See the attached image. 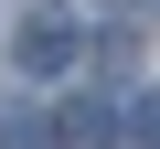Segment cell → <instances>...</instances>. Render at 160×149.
<instances>
[{
    "label": "cell",
    "instance_id": "3957f363",
    "mask_svg": "<svg viewBox=\"0 0 160 149\" xmlns=\"http://www.w3.org/2000/svg\"><path fill=\"white\" fill-rule=\"evenodd\" d=\"M43 138H53V128H43L32 107H0V149H43Z\"/></svg>",
    "mask_w": 160,
    "mask_h": 149
},
{
    "label": "cell",
    "instance_id": "6da1fadb",
    "mask_svg": "<svg viewBox=\"0 0 160 149\" xmlns=\"http://www.w3.org/2000/svg\"><path fill=\"white\" fill-rule=\"evenodd\" d=\"M22 64H32V74H64V64H75V22L32 11V22H22Z\"/></svg>",
    "mask_w": 160,
    "mask_h": 149
},
{
    "label": "cell",
    "instance_id": "7a4b0ae2",
    "mask_svg": "<svg viewBox=\"0 0 160 149\" xmlns=\"http://www.w3.org/2000/svg\"><path fill=\"white\" fill-rule=\"evenodd\" d=\"M118 128H107V107H64V149H107Z\"/></svg>",
    "mask_w": 160,
    "mask_h": 149
}]
</instances>
